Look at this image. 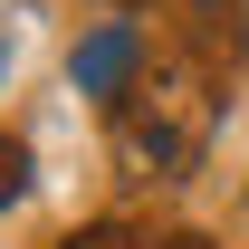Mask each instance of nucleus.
I'll list each match as a JSON object with an SVG mask.
<instances>
[{"instance_id": "nucleus-1", "label": "nucleus", "mask_w": 249, "mask_h": 249, "mask_svg": "<svg viewBox=\"0 0 249 249\" xmlns=\"http://www.w3.org/2000/svg\"><path fill=\"white\" fill-rule=\"evenodd\" d=\"M211 67L201 58H154L134 67V87L115 96V163L134 182H182L201 144H211Z\"/></svg>"}, {"instance_id": "nucleus-4", "label": "nucleus", "mask_w": 249, "mask_h": 249, "mask_svg": "<svg viewBox=\"0 0 249 249\" xmlns=\"http://www.w3.org/2000/svg\"><path fill=\"white\" fill-rule=\"evenodd\" d=\"M58 249H154V240H134L124 220H87V230H67Z\"/></svg>"}, {"instance_id": "nucleus-6", "label": "nucleus", "mask_w": 249, "mask_h": 249, "mask_svg": "<svg viewBox=\"0 0 249 249\" xmlns=\"http://www.w3.org/2000/svg\"><path fill=\"white\" fill-rule=\"evenodd\" d=\"M154 249H211V240H192V230H173V240H154Z\"/></svg>"}, {"instance_id": "nucleus-5", "label": "nucleus", "mask_w": 249, "mask_h": 249, "mask_svg": "<svg viewBox=\"0 0 249 249\" xmlns=\"http://www.w3.org/2000/svg\"><path fill=\"white\" fill-rule=\"evenodd\" d=\"M19 192H29V144H19V134H0V211H10Z\"/></svg>"}, {"instance_id": "nucleus-3", "label": "nucleus", "mask_w": 249, "mask_h": 249, "mask_svg": "<svg viewBox=\"0 0 249 249\" xmlns=\"http://www.w3.org/2000/svg\"><path fill=\"white\" fill-rule=\"evenodd\" d=\"M124 67H134V38H124V29H106V38L77 48V77H87V87H115ZM124 87H134V77H124Z\"/></svg>"}, {"instance_id": "nucleus-7", "label": "nucleus", "mask_w": 249, "mask_h": 249, "mask_svg": "<svg viewBox=\"0 0 249 249\" xmlns=\"http://www.w3.org/2000/svg\"><path fill=\"white\" fill-rule=\"evenodd\" d=\"M115 10H144V0H115Z\"/></svg>"}, {"instance_id": "nucleus-2", "label": "nucleus", "mask_w": 249, "mask_h": 249, "mask_svg": "<svg viewBox=\"0 0 249 249\" xmlns=\"http://www.w3.org/2000/svg\"><path fill=\"white\" fill-rule=\"evenodd\" d=\"M192 48H201V67L240 58L249 48V0H192Z\"/></svg>"}]
</instances>
